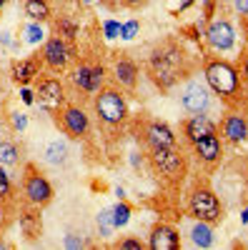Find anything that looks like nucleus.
I'll return each instance as SVG.
<instances>
[{"mask_svg": "<svg viewBox=\"0 0 248 250\" xmlns=\"http://www.w3.org/2000/svg\"><path fill=\"white\" fill-rule=\"evenodd\" d=\"M203 78L221 103H233L243 93V80H241L238 68L223 58H205Z\"/></svg>", "mask_w": 248, "mask_h": 250, "instance_id": "f257e3e1", "label": "nucleus"}, {"mask_svg": "<svg viewBox=\"0 0 248 250\" xmlns=\"http://www.w3.org/2000/svg\"><path fill=\"white\" fill-rule=\"evenodd\" d=\"M243 158H236L231 163H225L216 175V193L223 203V208H238L248 198V160L243 165V170H238Z\"/></svg>", "mask_w": 248, "mask_h": 250, "instance_id": "f03ea898", "label": "nucleus"}, {"mask_svg": "<svg viewBox=\"0 0 248 250\" xmlns=\"http://www.w3.org/2000/svg\"><path fill=\"white\" fill-rule=\"evenodd\" d=\"M180 108L188 115H216L221 103L216 100V93L211 90V85L205 83L203 75H193L180 85V95H178Z\"/></svg>", "mask_w": 248, "mask_h": 250, "instance_id": "7ed1b4c3", "label": "nucleus"}, {"mask_svg": "<svg viewBox=\"0 0 248 250\" xmlns=\"http://www.w3.org/2000/svg\"><path fill=\"white\" fill-rule=\"evenodd\" d=\"M93 113H95L98 123L108 125V128H115V125L126 123V118H128V100L120 93V88L103 85L93 95Z\"/></svg>", "mask_w": 248, "mask_h": 250, "instance_id": "20e7f679", "label": "nucleus"}, {"mask_svg": "<svg viewBox=\"0 0 248 250\" xmlns=\"http://www.w3.org/2000/svg\"><path fill=\"white\" fill-rule=\"evenodd\" d=\"M180 62H183V50H178L176 45H163L151 53L148 73L160 88H171L180 78Z\"/></svg>", "mask_w": 248, "mask_h": 250, "instance_id": "39448f33", "label": "nucleus"}, {"mask_svg": "<svg viewBox=\"0 0 248 250\" xmlns=\"http://www.w3.org/2000/svg\"><path fill=\"white\" fill-rule=\"evenodd\" d=\"M223 213H225V208H223V203L213 188H208V185L193 188V193L188 198V215L216 225L223 220Z\"/></svg>", "mask_w": 248, "mask_h": 250, "instance_id": "423d86ee", "label": "nucleus"}, {"mask_svg": "<svg viewBox=\"0 0 248 250\" xmlns=\"http://www.w3.org/2000/svg\"><path fill=\"white\" fill-rule=\"evenodd\" d=\"M53 118H55V125L60 128V133L73 138V140H83V138H88V133H90V118L78 103H68L66 100L60 108L53 110Z\"/></svg>", "mask_w": 248, "mask_h": 250, "instance_id": "0eeeda50", "label": "nucleus"}, {"mask_svg": "<svg viewBox=\"0 0 248 250\" xmlns=\"http://www.w3.org/2000/svg\"><path fill=\"white\" fill-rule=\"evenodd\" d=\"M38 55H40V62H43V68L48 73H63V70H68V65L78 58L73 43L66 40L63 35H50L43 43V48H40Z\"/></svg>", "mask_w": 248, "mask_h": 250, "instance_id": "6e6552de", "label": "nucleus"}, {"mask_svg": "<svg viewBox=\"0 0 248 250\" xmlns=\"http://www.w3.org/2000/svg\"><path fill=\"white\" fill-rule=\"evenodd\" d=\"M20 188H23V195H25V200L30 203V205H35V208H43V205H48L50 200H53V185H50V180L40 173L33 163H28L25 165V170H23V180H20Z\"/></svg>", "mask_w": 248, "mask_h": 250, "instance_id": "1a4fd4ad", "label": "nucleus"}, {"mask_svg": "<svg viewBox=\"0 0 248 250\" xmlns=\"http://www.w3.org/2000/svg\"><path fill=\"white\" fill-rule=\"evenodd\" d=\"M151 163L158 175H163L171 183H180L185 178V158L180 155L178 145L176 148H153L151 150Z\"/></svg>", "mask_w": 248, "mask_h": 250, "instance_id": "9d476101", "label": "nucleus"}, {"mask_svg": "<svg viewBox=\"0 0 248 250\" xmlns=\"http://www.w3.org/2000/svg\"><path fill=\"white\" fill-rule=\"evenodd\" d=\"M205 43H208L211 50L216 53H231L236 50L238 43V33L233 28V23L225 15L211 18L208 20V28H205Z\"/></svg>", "mask_w": 248, "mask_h": 250, "instance_id": "9b49d317", "label": "nucleus"}, {"mask_svg": "<svg viewBox=\"0 0 248 250\" xmlns=\"http://www.w3.org/2000/svg\"><path fill=\"white\" fill-rule=\"evenodd\" d=\"M180 245H188V248H213L216 245V235H213V225L198 220L193 215H185L180 223Z\"/></svg>", "mask_w": 248, "mask_h": 250, "instance_id": "f8f14e48", "label": "nucleus"}, {"mask_svg": "<svg viewBox=\"0 0 248 250\" xmlns=\"http://www.w3.org/2000/svg\"><path fill=\"white\" fill-rule=\"evenodd\" d=\"M70 83L78 93L95 95L103 85H106V68L98 62H78L70 70Z\"/></svg>", "mask_w": 248, "mask_h": 250, "instance_id": "ddd939ff", "label": "nucleus"}, {"mask_svg": "<svg viewBox=\"0 0 248 250\" xmlns=\"http://www.w3.org/2000/svg\"><path fill=\"white\" fill-rule=\"evenodd\" d=\"M35 98H38V103H43L48 110L60 108L68 100L63 80H60L55 73L53 75H38L35 78Z\"/></svg>", "mask_w": 248, "mask_h": 250, "instance_id": "4468645a", "label": "nucleus"}, {"mask_svg": "<svg viewBox=\"0 0 248 250\" xmlns=\"http://www.w3.org/2000/svg\"><path fill=\"white\" fill-rule=\"evenodd\" d=\"M218 130H221V140L225 143H233V145H241L248 140V120L243 113L238 110H231V113H225L221 125H218Z\"/></svg>", "mask_w": 248, "mask_h": 250, "instance_id": "2eb2a0df", "label": "nucleus"}, {"mask_svg": "<svg viewBox=\"0 0 248 250\" xmlns=\"http://www.w3.org/2000/svg\"><path fill=\"white\" fill-rule=\"evenodd\" d=\"M146 248L148 250H178L180 248V233H178V228H173L168 223L153 225Z\"/></svg>", "mask_w": 248, "mask_h": 250, "instance_id": "dca6fc26", "label": "nucleus"}, {"mask_svg": "<svg viewBox=\"0 0 248 250\" xmlns=\"http://www.w3.org/2000/svg\"><path fill=\"white\" fill-rule=\"evenodd\" d=\"M146 145L153 150V148H176L178 140H176V133L171 130V125H165L160 120H151L146 125Z\"/></svg>", "mask_w": 248, "mask_h": 250, "instance_id": "f3484780", "label": "nucleus"}, {"mask_svg": "<svg viewBox=\"0 0 248 250\" xmlns=\"http://www.w3.org/2000/svg\"><path fill=\"white\" fill-rule=\"evenodd\" d=\"M113 78L120 88H126V90H135L138 85V78H140V70H138V62L131 60L128 55H120L115 58L113 62Z\"/></svg>", "mask_w": 248, "mask_h": 250, "instance_id": "a211bd4d", "label": "nucleus"}, {"mask_svg": "<svg viewBox=\"0 0 248 250\" xmlns=\"http://www.w3.org/2000/svg\"><path fill=\"white\" fill-rule=\"evenodd\" d=\"M40 158H43L45 165H50V168H63V165H68L70 160V145L66 138H50L43 150H40Z\"/></svg>", "mask_w": 248, "mask_h": 250, "instance_id": "6ab92c4d", "label": "nucleus"}, {"mask_svg": "<svg viewBox=\"0 0 248 250\" xmlns=\"http://www.w3.org/2000/svg\"><path fill=\"white\" fill-rule=\"evenodd\" d=\"M193 150H196L198 160H203L205 165H216L223 158V140L218 133H208L205 138L193 143Z\"/></svg>", "mask_w": 248, "mask_h": 250, "instance_id": "aec40b11", "label": "nucleus"}, {"mask_svg": "<svg viewBox=\"0 0 248 250\" xmlns=\"http://www.w3.org/2000/svg\"><path fill=\"white\" fill-rule=\"evenodd\" d=\"M208 133H218V125H216L213 118H208V115H188L183 120V135L191 145L196 140L205 138Z\"/></svg>", "mask_w": 248, "mask_h": 250, "instance_id": "412c9836", "label": "nucleus"}, {"mask_svg": "<svg viewBox=\"0 0 248 250\" xmlns=\"http://www.w3.org/2000/svg\"><path fill=\"white\" fill-rule=\"evenodd\" d=\"M40 65H43V62H40V55L15 60L13 68H10L13 83H18V85H28V83H35V78L40 75Z\"/></svg>", "mask_w": 248, "mask_h": 250, "instance_id": "4be33fe9", "label": "nucleus"}, {"mask_svg": "<svg viewBox=\"0 0 248 250\" xmlns=\"http://www.w3.org/2000/svg\"><path fill=\"white\" fill-rule=\"evenodd\" d=\"M23 13L30 23H48L53 18V8L48 0H23Z\"/></svg>", "mask_w": 248, "mask_h": 250, "instance_id": "5701e85b", "label": "nucleus"}, {"mask_svg": "<svg viewBox=\"0 0 248 250\" xmlns=\"http://www.w3.org/2000/svg\"><path fill=\"white\" fill-rule=\"evenodd\" d=\"M0 165L3 168H20L23 165V150L15 140H0Z\"/></svg>", "mask_w": 248, "mask_h": 250, "instance_id": "b1692460", "label": "nucleus"}, {"mask_svg": "<svg viewBox=\"0 0 248 250\" xmlns=\"http://www.w3.org/2000/svg\"><path fill=\"white\" fill-rule=\"evenodd\" d=\"M20 230L25 233L28 240H35L40 233H43V223H40L38 213H23L20 215Z\"/></svg>", "mask_w": 248, "mask_h": 250, "instance_id": "393cba45", "label": "nucleus"}, {"mask_svg": "<svg viewBox=\"0 0 248 250\" xmlns=\"http://www.w3.org/2000/svg\"><path fill=\"white\" fill-rule=\"evenodd\" d=\"M113 228H115L113 213L111 210H100V215H98V233H100V238H111Z\"/></svg>", "mask_w": 248, "mask_h": 250, "instance_id": "a878e982", "label": "nucleus"}, {"mask_svg": "<svg viewBox=\"0 0 248 250\" xmlns=\"http://www.w3.org/2000/svg\"><path fill=\"white\" fill-rule=\"evenodd\" d=\"M13 198V180L10 173L0 165V200H10Z\"/></svg>", "mask_w": 248, "mask_h": 250, "instance_id": "bb28decb", "label": "nucleus"}, {"mask_svg": "<svg viewBox=\"0 0 248 250\" xmlns=\"http://www.w3.org/2000/svg\"><path fill=\"white\" fill-rule=\"evenodd\" d=\"M58 35H63L66 40H70V43H73V38L78 35V25L73 23L70 18H60V23H58Z\"/></svg>", "mask_w": 248, "mask_h": 250, "instance_id": "cd10ccee", "label": "nucleus"}, {"mask_svg": "<svg viewBox=\"0 0 248 250\" xmlns=\"http://www.w3.org/2000/svg\"><path fill=\"white\" fill-rule=\"evenodd\" d=\"M111 213H113V223H115V228L126 225V223L131 220V210H128V205H123V203H118L115 208H111Z\"/></svg>", "mask_w": 248, "mask_h": 250, "instance_id": "c85d7f7f", "label": "nucleus"}, {"mask_svg": "<svg viewBox=\"0 0 248 250\" xmlns=\"http://www.w3.org/2000/svg\"><path fill=\"white\" fill-rule=\"evenodd\" d=\"M10 123H13V130H15V133H23L25 125H28V118H25V113L13 110V113H10Z\"/></svg>", "mask_w": 248, "mask_h": 250, "instance_id": "c756f323", "label": "nucleus"}, {"mask_svg": "<svg viewBox=\"0 0 248 250\" xmlns=\"http://www.w3.org/2000/svg\"><path fill=\"white\" fill-rule=\"evenodd\" d=\"M138 30H140V23H138V20H131V23L120 25V38H126V40H133V38L138 35Z\"/></svg>", "mask_w": 248, "mask_h": 250, "instance_id": "7c9ffc66", "label": "nucleus"}, {"mask_svg": "<svg viewBox=\"0 0 248 250\" xmlns=\"http://www.w3.org/2000/svg\"><path fill=\"white\" fill-rule=\"evenodd\" d=\"M238 73H241V80H243V85H248V48L241 50V60H238Z\"/></svg>", "mask_w": 248, "mask_h": 250, "instance_id": "2f4dec72", "label": "nucleus"}, {"mask_svg": "<svg viewBox=\"0 0 248 250\" xmlns=\"http://www.w3.org/2000/svg\"><path fill=\"white\" fill-rule=\"evenodd\" d=\"M118 248H120V250H143V248H146V243H140V240H135V238H123V240L118 243Z\"/></svg>", "mask_w": 248, "mask_h": 250, "instance_id": "473e14b6", "label": "nucleus"}, {"mask_svg": "<svg viewBox=\"0 0 248 250\" xmlns=\"http://www.w3.org/2000/svg\"><path fill=\"white\" fill-rule=\"evenodd\" d=\"M28 43H40L43 40V30H40V23H33L30 28H28Z\"/></svg>", "mask_w": 248, "mask_h": 250, "instance_id": "72a5a7b5", "label": "nucleus"}, {"mask_svg": "<svg viewBox=\"0 0 248 250\" xmlns=\"http://www.w3.org/2000/svg\"><path fill=\"white\" fill-rule=\"evenodd\" d=\"M115 35H120V23L108 20V23H106V38H115Z\"/></svg>", "mask_w": 248, "mask_h": 250, "instance_id": "f704fd0d", "label": "nucleus"}, {"mask_svg": "<svg viewBox=\"0 0 248 250\" xmlns=\"http://www.w3.org/2000/svg\"><path fill=\"white\" fill-rule=\"evenodd\" d=\"M148 0H120V5L123 8H131V10H138V8H143Z\"/></svg>", "mask_w": 248, "mask_h": 250, "instance_id": "c9c22d12", "label": "nucleus"}, {"mask_svg": "<svg viewBox=\"0 0 248 250\" xmlns=\"http://www.w3.org/2000/svg\"><path fill=\"white\" fill-rule=\"evenodd\" d=\"M233 8H236V10H238V13L246 18V15H248V0H236V3H233Z\"/></svg>", "mask_w": 248, "mask_h": 250, "instance_id": "e433bc0d", "label": "nucleus"}, {"mask_svg": "<svg viewBox=\"0 0 248 250\" xmlns=\"http://www.w3.org/2000/svg\"><path fill=\"white\" fill-rule=\"evenodd\" d=\"M8 5V0H0V13H3V8Z\"/></svg>", "mask_w": 248, "mask_h": 250, "instance_id": "4c0bfd02", "label": "nucleus"}, {"mask_svg": "<svg viewBox=\"0 0 248 250\" xmlns=\"http://www.w3.org/2000/svg\"><path fill=\"white\" fill-rule=\"evenodd\" d=\"M83 3H106V0H83Z\"/></svg>", "mask_w": 248, "mask_h": 250, "instance_id": "58836bf2", "label": "nucleus"}, {"mask_svg": "<svg viewBox=\"0 0 248 250\" xmlns=\"http://www.w3.org/2000/svg\"><path fill=\"white\" fill-rule=\"evenodd\" d=\"M0 248H5V245H3V240H0Z\"/></svg>", "mask_w": 248, "mask_h": 250, "instance_id": "ea45409f", "label": "nucleus"}]
</instances>
